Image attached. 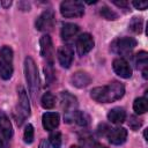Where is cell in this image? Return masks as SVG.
<instances>
[{
    "instance_id": "cell-5",
    "label": "cell",
    "mask_w": 148,
    "mask_h": 148,
    "mask_svg": "<svg viewBox=\"0 0 148 148\" xmlns=\"http://www.w3.org/2000/svg\"><path fill=\"white\" fill-rule=\"evenodd\" d=\"M60 13L62 16L72 18V17H80L84 13V7L81 1L76 0H67L62 1L60 5Z\"/></svg>"
},
{
    "instance_id": "cell-26",
    "label": "cell",
    "mask_w": 148,
    "mask_h": 148,
    "mask_svg": "<svg viewBox=\"0 0 148 148\" xmlns=\"http://www.w3.org/2000/svg\"><path fill=\"white\" fill-rule=\"evenodd\" d=\"M99 13H101V15H102L104 18H106V20H117V17H118V15H117L113 10H111L109 7H106V6L102 7L101 10H99Z\"/></svg>"
},
{
    "instance_id": "cell-7",
    "label": "cell",
    "mask_w": 148,
    "mask_h": 148,
    "mask_svg": "<svg viewBox=\"0 0 148 148\" xmlns=\"http://www.w3.org/2000/svg\"><path fill=\"white\" fill-rule=\"evenodd\" d=\"M16 113H17L16 116L17 125H22L24 119L30 116V104H29L28 95L22 87H20L18 90V104H17Z\"/></svg>"
},
{
    "instance_id": "cell-6",
    "label": "cell",
    "mask_w": 148,
    "mask_h": 148,
    "mask_svg": "<svg viewBox=\"0 0 148 148\" xmlns=\"http://www.w3.org/2000/svg\"><path fill=\"white\" fill-rule=\"evenodd\" d=\"M13 135V127L9 118L3 111H0V148H8Z\"/></svg>"
},
{
    "instance_id": "cell-2",
    "label": "cell",
    "mask_w": 148,
    "mask_h": 148,
    "mask_svg": "<svg viewBox=\"0 0 148 148\" xmlns=\"http://www.w3.org/2000/svg\"><path fill=\"white\" fill-rule=\"evenodd\" d=\"M24 75H25V81L28 83L29 91L32 98H36L39 91V77H38L37 66L31 57H27L24 59Z\"/></svg>"
},
{
    "instance_id": "cell-31",
    "label": "cell",
    "mask_w": 148,
    "mask_h": 148,
    "mask_svg": "<svg viewBox=\"0 0 148 148\" xmlns=\"http://www.w3.org/2000/svg\"><path fill=\"white\" fill-rule=\"evenodd\" d=\"M113 3L119 7H127V5H128L126 1H113Z\"/></svg>"
},
{
    "instance_id": "cell-4",
    "label": "cell",
    "mask_w": 148,
    "mask_h": 148,
    "mask_svg": "<svg viewBox=\"0 0 148 148\" xmlns=\"http://www.w3.org/2000/svg\"><path fill=\"white\" fill-rule=\"evenodd\" d=\"M60 99H61V106L64 110V116H65V120L67 123H71L74 118V113L77 111V99L75 96H73L72 94H69L68 91H64L60 95Z\"/></svg>"
},
{
    "instance_id": "cell-13",
    "label": "cell",
    "mask_w": 148,
    "mask_h": 148,
    "mask_svg": "<svg viewBox=\"0 0 148 148\" xmlns=\"http://www.w3.org/2000/svg\"><path fill=\"white\" fill-rule=\"evenodd\" d=\"M57 56H58V60H59V64L64 67V68H68L71 65H72V61H73V50L71 46L68 45H65V46H60L58 49V52H57Z\"/></svg>"
},
{
    "instance_id": "cell-8",
    "label": "cell",
    "mask_w": 148,
    "mask_h": 148,
    "mask_svg": "<svg viewBox=\"0 0 148 148\" xmlns=\"http://www.w3.org/2000/svg\"><path fill=\"white\" fill-rule=\"evenodd\" d=\"M135 46H136V40L134 38L123 37V38H117L111 43V51L120 56H126Z\"/></svg>"
},
{
    "instance_id": "cell-12",
    "label": "cell",
    "mask_w": 148,
    "mask_h": 148,
    "mask_svg": "<svg viewBox=\"0 0 148 148\" xmlns=\"http://www.w3.org/2000/svg\"><path fill=\"white\" fill-rule=\"evenodd\" d=\"M112 67H113V71L117 75H119L120 77H124V79H128L131 77L132 75V68L131 66L128 65V62L123 59V58H117L113 60L112 62Z\"/></svg>"
},
{
    "instance_id": "cell-11",
    "label": "cell",
    "mask_w": 148,
    "mask_h": 148,
    "mask_svg": "<svg viewBox=\"0 0 148 148\" xmlns=\"http://www.w3.org/2000/svg\"><path fill=\"white\" fill-rule=\"evenodd\" d=\"M39 45H40V56L46 59V61H49V64H52V59H53V44H52V39L49 35H44L40 37L39 40Z\"/></svg>"
},
{
    "instance_id": "cell-29",
    "label": "cell",
    "mask_w": 148,
    "mask_h": 148,
    "mask_svg": "<svg viewBox=\"0 0 148 148\" xmlns=\"http://www.w3.org/2000/svg\"><path fill=\"white\" fill-rule=\"evenodd\" d=\"M132 3L136 9H140V10H145L148 7V2L147 1H133Z\"/></svg>"
},
{
    "instance_id": "cell-21",
    "label": "cell",
    "mask_w": 148,
    "mask_h": 148,
    "mask_svg": "<svg viewBox=\"0 0 148 148\" xmlns=\"http://www.w3.org/2000/svg\"><path fill=\"white\" fill-rule=\"evenodd\" d=\"M40 103H42V106L44 109H52L54 105H56V98L50 92H45L43 96H42V99H40Z\"/></svg>"
},
{
    "instance_id": "cell-20",
    "label": "cell",
    "mask_w": 148,
    "mask_h": 148,
    "mask_svg": "<svg viewBox=\"0 0 148 148\" xmlns=\"http://www.w3.org/2000/svg\"><path fill=\"white\" fill-rule=\"evenodd\" d=\"M133 109L135 111V113L138 114H142L147 111L148 109V103H147V99L145 97H139L134 101L133 103Z\"/></svg>"
},
{
    "instance_id": "cell-22",
    "label": "cell",
    "mask_w": 148,
    "mask_h": 148,
    "mask_svg": "<svg viewBox=\"0 0 148 148\" xmlns=\"http://www.w3.org/2000/svg\"><path fill=\"white\" fill-rule=\"evenodd\" d=\"M142 27H143V22L141 17H133L128 24V28L135 34H140L142 31Z\"/></svg>"
},
{
    "instance_id": "cell-23",
    "label": "cell",
    "mask_w": 148,
    "mask_h": 148,
    "mask_svg": "<svg viewBox=\"0 0 148 148\" xmlns=\"http://www.w3.org/2000/svg\"><path fill=\"white\" fill-rule=\"evenodd\" d=\"M136 65L138 67H140L142 71L147 69V65H148V54L145 51H141L136 54Z\"/></svg>"
},
{
    "instance_id": "cell-34",
    "label": "cell",
    "mask_w": 148,
    "mask_h": 148,
    "mask_svg": "<svg viewBox=\"0 0 148 148\" xmlns=\"http://www.w3.org/2000/svg\"><path fill=\"white\" fill-rule=\"evenodd\" d=\"M99 148H106V147H99Z\"/></svg>"
},
{
    "instance_id": "cell-28",
    "label": "cell",
    "mask_w": 148,
    "mask_h": 148,
    "mask_svg": "<svg viewBox=\"0 0 148 148\" xmlns=\"http://www.w3.org/2000/svg\"><path fill=\"white\" fill-rule=\"evenodd\" d=\"M128 125H130V127H131L133 131H136V130H139V128H140V126H141V121H140L136 117L131 116V117H130Z\"/></svg>"
},
{
    "instance_id": "cell-1",
    "label": "cell",
    "mask_w": 148,
    "mask_h": 148,
    "mask_svg": "<svg viewBox=\"0 0 148 148\" xmlns=\"http://www.w3.org/2000/svg\"><path fill=\"white\" fill-rule=\"evenodd\" d=\"M125 94V87L118 82L113 81L108 86L96 87L90 91V97L98 103H111L120 99Z\"/></svg>"
},
{
    "instance_id": "cell-17",
    "label": "cell",
    "mask_w": 148,
    "mask_h": 148,
    "mask_svg": "<svg viewBox=\"0 0 148 148\" xmlns=\"http://www.w3.org/2000/svg\"><path fill=\"white\" fill-rule=\"evenodd\" d=\"M79 31H80L79 25H76L74 23H66L61 28V38L66 42H69L74 37H76Z\"/></svg>"
},
{
    "instance_id": "cell-3",
    "label": "cell",
    "mask_w": 148,
    "mask_h": 148,
    "mask_svg": "<svg viewBox=\"0 0 148 148\" xmlns=\"http://www.w3.org/2000/svg\"><path fill=\"white\" fill-rule=\"evenodd\" d=\"M13 75V50L9 46H3L0 50V76L3 80H9Z\"/></svg>"
},
{
    "instance_id": "cell-14",
    "label": "cell",
    "mask_w": 148,
    "mask_h": 148,
    "mask_svg": "<svg viewBox=\"0 0 148 148\" xmlns=\"http://www.w3.org/2000/svg\"><path fill=\"white\" fill-rule=\"evenodd\" d=\"M127 131L124 127H116L111 128L108 132V139L112 145H121L126 141Z\"/></svg>"
},
{
    "instance_id": "cell-15",
    "label": "cell",
    "mask_w": 148,
    "mask_h": 148,
    "mask_svg": "<svg viewBox=\"0 0 148 148\" xmlns=\"http://www.w3.org/2000/svg\"><path fill=\"white\" fill-rule=\"evenodd\" d=\"M59 114L56 112H46L42 117V124L46 131H52L57 128L59 125Z\"/></svg>"
},
{
    "instance_id": "cell-27",
    "label": "cell",
    "mask_w": 148,
    "mask_h": 148,
    "mask_svg": "<svg viewBox=\"0 0 148 148\" xmlns=\"http://www.w3.org/2000/svg\"><path fill=\"white\" fill-rule=\"evenodd\" d=\"M44 72H45V79L47 80L49 83H51L54 79V72H53V67H52V64H47L45 67H44Z\"/></svg>"
},
{
    "instance_id": "cell-18",
    "label": "cell",
    "mask_w": 148,
    "mask_h": 148,
    "mask_svg": "<svg viewBox=\"0 0 148 148\" xmlns=\"http://www.w3.org/2000/svg\"><path fill=\"white\" fill-rule=\"evenodd\" d=\"M108 119L113 124H121L126 119V112L121 108H113L109 111Z\"/></svg>"
},
{
    "instance_id": "cell-24",
    "label": "cell",
    "mask_w": 148,
    "mask_h": 148,
    "mask_svg": "<svg viewBox=\"0 0 148 148\" xmlns=\"http://www.w3.org/2000/svg\"><path fill=\"white\" fill-rule=\"evenodd\" d=\"M50 142L52 145L53 148H60L61 147V133L56 131L53 133L50 134Z\"/></svg>"
},
{
    "instance_id": "cell-19",
    "label": "cell",
    "mask_w": 148,
    "mask_h": 148,
    "mask_svg": "<svg viewBox=\"0 0 148 148\" xmlns=\"http://www.w3.org/2000/svg\"><path fill=\"white\" fill-rule=\"evenodd\" d=\"M73 120H75L77 125L84 127V126H88L90 124V116L84 111H76L74 113Z\"/></svg>"
},
{
    "instance_id": "cell-30",
    "label": "cell",
    "mask_w": 148,
    "mask_h": 148,
    "mask_svg": "<svg viewBox=\"0 0 148 148\" xmlns=\"http://www.w3.org/2000/svg\"><path fill=\"white\" fill-rule=\"evenodd\" d=\"M38 148H49V142H47V140H46V139H43V140L40 141Z\"/></svg>"
},
{
    "instance_id": "cell-10",
    "label": "cell",
    "mask_w": 148,
    "mask_h": 148,
    "mask_svg": "<svg viewBox=\"0 0 148 148\" xmlns=\"http://www.w3.org/2000/svg\"><path fill=\"white\" fill-rule=\"evenodd\" d=\"M94 47V38L89 34H82L76 40V51L79 56L87 54Z\"/></svg>"
},
{
    "instance_id": "cell-33",
    "label": "cell",
    "mask_w": 148,
    "mask_h": 148,
    "mask_svg": "<svg viewBox=\"0 0 148 148\" xmlns=\"http://www.w3.org/2000/svg\"><path fill=\"white\" fill-rule=\"evenodd\" d=\"M71 148H81V147H79V146H72Z\"/></svg>"
},
{
    "instance_id": "cell-16",
    "label": "cell",
    "mask_w": 148,
    "mask_h": 148,
    "mask_svg": "<svg viewBox=\"0 0 148 148\" xmlns=\"http://www.w3.org/2000/svg\"><path fill=\"white\" fill-rule=\"evenodd\" d=\"M71 82L76 88H83V87H87L91 82V77L86 72H76L72 75Z\"/></svg>"
},
{
    "instance_id": "cell-25",
    "label": "cell",
    "mask_w": 148,
    "mask_h": 148,
    "mask_svg": "<svg viewBox=\"0 0 148 148\" xmlns=\"http://www.w3.org/2000/svg\"><path fill=\"white\" fill-rule=\"evenodd\" d=\"M34 126L31 124H28L25 126V130H24V133H23V138H24V142L25 143H31L34 141Z\"/></svg>"
},
{
    "instance_id": "cell-9",
    "label": "cell",
    "mask_w": 148,
    "mask_h": 148,
    "mask_svg": "<svg viewBox=\"0 0 148 148\" xmlns=\"http://www.w3.org/2000/svg\"><path fill=\"white\" fill-rule=\"evenodd\" d=\"M53 27H54V14H53V10L46 9L36 20V29L39 30V31L47 32V31H51Z\"/></svg>"
},
{
    "instance_id": "cell-32",
    "label": "cell",
    "mask_w": 148,
    "mask_h": 148,
    "mask_svg": "<svg viewBox=\"0 0 148 148\" xmlns=\"http://www.w3.org/2000/svg\"><path fill=\"white\" fill-rule=\"evenodd\" d=\"M2 5H3L5 7H8V6H10V5H12V1H8V2H5V1H2Z\"/></svg>"
}]
</instances>
